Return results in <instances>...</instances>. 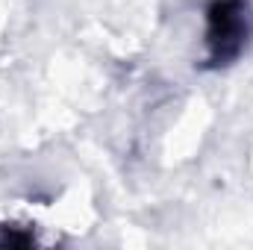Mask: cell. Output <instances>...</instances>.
<instances>
[{
	"label": "cell",
	"instance_id": "1",
	"mask_svg": "<svg viewBox=\"0 0 253 250\" xmlns=\"http://www.w3.org/2000/svg\"><path fill=\"white\" fill-rule=\"evenodd\" d=\"M251 36L248 0H212L206 9V47L209 65L221 68L239 59Z\"/></svg>",
	"mask_w": 253,
	"mask_h": 250
},
{
	"label": "cell",
	"instance_id": "2",
	"mask_svg": "<svg viewBox=\"0 0 253 250\" xmlns=\"http://www.w3.org/2000/svg\"><path fill=\"white\" fill-rule=\"evenodd\" d=\"M33 236L30 233H18L15 227H0V248H30Z\"/></svg>",
	"mask_w": 253,
	"mask_h": 250
}]
</instances>
